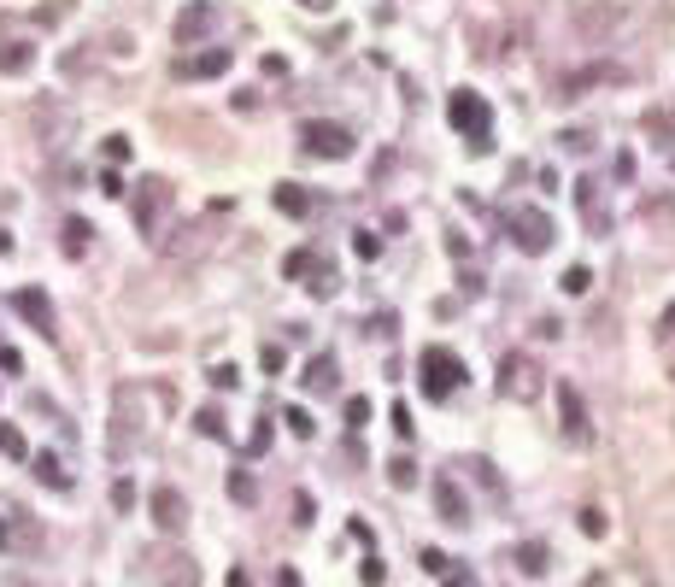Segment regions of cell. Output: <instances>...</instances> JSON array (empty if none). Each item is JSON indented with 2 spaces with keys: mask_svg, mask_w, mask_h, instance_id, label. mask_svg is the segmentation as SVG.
Masks as SVG:
<instances>
[{
  "mask_svg": "<svg viewBox=\"0 0 675 587\" xmlns=\"http://www.w3.org/2000/svg\"><path fill=\"white\" fill-rule=\"evenodd\" d=\"M417 370H423V394L429 399H453L465 388V358H458L453 347H423Z\"/></svg>",
  "mask_w": 675,
  "mask_h": 587,
  "instance_id": "cell-1",
  "label": "cell"
},
{
  "mask_svg": "<svg viewBox=\"0 0 675 587\" xmlns=\"http://www.w3.org/2000/svg\"><path fill=\"white\" fill-rule=\"evenodd\" d=\"M446 118H453V130L465 135L470 147H487V123H494V112H487V100L476 89H453V100H446Z\"/></svg>",
  "mask_w": 675,
  "mask_h": 587,
  "instance_id": "cell-2",
  "label": "cell"
},
{
  "mask_svg": "<svg viewBox=\"0 0 675 587\" xmlns=\"http://www.w3.org/2000/svg\"><path fill=\"white\" fill-rule=\"evenodd\" d=\"M634 12L629 6H611V0H576V12H570V24H576V35H593V42H611V35L629 30Z\"/></svg>",
  "mask_w": 675,
  "mask_h": 587,
  "instance_id": "cell-3",
  "label": "cell"
},
{
  "mask_svg": "<svg viewBox=\"0 0 675 587\" xmlns=\"http://www.w3.org/2000/svg\"><path fill=\"white\" fill-rule=\"evenodd\" d=\"M505 230H511V241H517V247H523V253H529V259H541L546 247L558 241L553 218H546L541 206H517V211H511V218H505Z\"/></svg>",
  "mask_w": 675,
  "mask_h": 587,
  "instance_id": "cell-4",
  "label": "cell"
},
{
  "mask_svg": "<svg viewBox=\"0 0 675 587\" xmlns=\"http://www.w3.org/2000/svg\"><path fill=\"white\" fill-rule=\"evenodd\" d=\"M42 546H47V534H42V523H35L30 511H0V553L35 558Z\"/></svg>",
  "mask_w": 675,
  "mask_h": 587,
  "instance_id": "cell-5",
  "label": "cell"
},
{
  "mask_svg": "<svg viewBox=\"0 0 675 587\" xmlns=\"http://www.w3.org/2000/svg\"><path fill=\"white\" fill-rule=\"evenodd\" d=\"M353 142H358V135L347 130V123H329V118H311L306 130H299V147H306L311 159H347Z\"/></svg>",
  "mask_w": 675,
  "mask_h": 587,
  "instance_id": "cell-6",
  "label": "cell"
},
{
  "mask_svg": "<svg viewBox=\"0 0 675 587\" xmlns=\"http://www.w3.org/2000/svg\"><path fill=\"white\" fill-rule=\"evenodd\" d=\"M499 394L517 399V406L541 399V370H534L529 353H505V358H499Z\"/></svg>",
  "mask_w": 675,
  "mask_h": 587,
  "instance_id": "cell-7",
  "label": "cell"
},
{
  "mask_svg": "<svg viewBox=\"0 0 675 587\" xmlns=\"http://www.w3.org/2000/svg\"><path fill=\"white\" fill-rule=\"evenodd\" d=\"M165 211H171V182L147 177L142 189H135V230H142V235H159V230H165Z\"/></svg>",
  "mask_w": 675,
  "mask_h": 587,
  "instance_id": "cell-8",
  "label": "cell"
},
{
  "mask_svg": "<svg viewBox=\"0 0 675 587\" xmlns=\"http://www.w3.org/2000/svg\"><path fill=\"white\" fill-rule=\"evenodd\" d=\"M558 417H564V441H570V446H587V441H593V417H587L576 382H558Z\"/></svg>",
  "mask_w": 675,
  "mask_h": 587,
  "instance_id": "cell-9",
  "label": "cell"
},
{
  "mask_svg": "<svg viewBox=\"0 0 675 587\" xmlns=\"http://www.w3.org/2000/svg\"><path fill=\"white\" fill-rule=\"evenodd\" d=\"M211 30H218V6H211V0H194V6H182V12H177V24H171L177 47H194V42H206Z\"/></svg>",
  "mask_w": 675,
  "mask_h": 587,
  "instance_id": "cell-10",
  "label": "cell"
},
{
  "mask_svg": "<svg viewBox=\"0 0 675 587\" xmlns=\"http://www.w3.org/2000/svg\"><path fill=\"white\" fill-rule=\"evenodd\" d=\"M230 71V47H206V54H182L177 65H171V77L177 83H206V77H223Z\"/></svg>",
  "mask_w": 675,
  "mask_h": 587,
  "instance_id": "cell-11",
  "label": "cell"
},
{
  "mask_svg": "<svg viewBox=\"0 0 675 587\" xmlns=\"http://www.w3.org/2000/svg\"><path fill=\"white\" fill-rule=\"evenodd\" d=\"M12 306H18V318L30 323L35 335H59V318H54V299H47L42 289H18L12 294Z\"/></svg>",
  "mask_w": 675,
  "mask_h": 587,
  "instance_id": "cell-12",
  "label": "cell"
},
{
  "mask_svg": "<svg viewBox=\"0 0 675 587\" xmlns=\"http://www.w3.org/2000/svg\"><path fill=\"white\" fill-rule=\"evenodd\" d=\"M299 388H306V394H318V399L341 394V365H335V353L306 358V370H299Z\"/></svg>",
  "mask_w": 675,
  "mask_h": 587,
  "instance_id": "cell-13",
  "label": "cell"
},
{
  "mask_svg": "<svg viewBox=\"0 0 675 587\" xmlns=\"http://www.w3.org/2000/svg\"><path fill=\"white\" fill-rule=\"evenodd\" d=\"M147 511H153V523L165 534H177L182 523H189V499H182L177 488H153V499H147Z\"/></svg>",
  "mask_w": 675,
  "mask_h": 587,
  "instance_id": "cell-14",
  "label": "cell"
},
{
  "mask_svg": "<svg viewBox=\"0 0 675 587\" xmlns=\"http://www.w3.org/2000/svg\"><path fill=\"white\" fill-rule=\"evenodd\" d=\"M153 576L165 582V587H200V564L189 553H159L153 558Z\"/></svg>",
  "mask_w": 675,
  "mask_h": 587,
  "instance_id": "cell-15",
  "label": "cell"
},
{
  "mask_svg": "<svg viewBox=\"0 0 675 587\" xmlns=\"http://www.w3.org/2000/svg\"><path fill=\"white\" fill-rule=\"evenodd\" d=\"M435 505H441V523H453V529L470 523V505H465V494H458L453 476H435Z\"/></svg>",
  "mask_w": 675,
  "mask_h": 587,
  "instance_id": "cell-16",
  "label": "cell"
},
{
  "mask_svg": "<svg viewBox=\"0 0 675 587\" xmlns=\"http://www.w3.org/2000/svg\"><path fill=\"white\" fill-rule=\"evenodd\" d=\"M511 558H517L523 576H546V570H553V546H546V541H517Z\"/></svg>",
  "mask_w": 675,
  "mask_h": 587,
  "instance_id": "cell-17",
  "label": "cell"
},
{
  "mask_svg": "<svg viewBox=\"0 0 675 587\" xmlns=\"http://www.w3.org/2000/svg\"><path fill=\"white\" fill-rule=\"evenodd\" d=\"M35 65V47L30 42H0V77H24Z\"/></svg>",
  "mask_w": 675,
  "mask_h": 587,
  "instance_id": "cell-18",
  "label": "cell"
},
{
  "mask_svg": "<svg viewBox=\"0 0 675 587\" xmlns=\"http://www.w3.org/2000/svg\"><path fill=\"white\" fill-rule=\"evenodd\" d=\"M311 206H318V200L299 189V182H277V211H289V218H311Z\"/></svg>",
  "mask_w": 675,
  "mask_h": 587,
  "instance_id": "cell-19",
  "label": "cell"
},
{
  "mask_svg": "<svg viewBox=\"0 0 675 587\" xmlns=\"http://www.w3.org/2000/svg\"><path fill=\"white\" fill-rule=\"evenodd\" d=\"M576 206H582L587 223H599V230H605V206H599V182H593V177L576 182Z\"/></svg>",
  "mask_w": 675,
  "mask_h": 587,
  "instance_id": "cell-20",
  "label": "cell"
},
{
  "mask_svg": "<svg viewBox=\"0 0 675 587\" xmlns=\"http://www.w3.org/2000/svg\"><path fill=\"white\" fill-rule=\"evenodd\" d=\"M35 482H42V488H71L65 465H59L54 453H35Z\"/></svg>",
  "mask_w": 675,
  "mask_h": 587,
  "instance_id": "cell-21",
  "label": "cell"
},
{
  "mask_svg": "<svg viewBox=\"0 0 675 587\" xmlns=\"http://www.w3.org/2000/svg\"><path fill=\"white\" fill-rule=\"evenodd\" d=\"M387 482H394V488H399V494H411V488H417V482H423V476H417V465H411V458H406V453H399V458H387Z\"/></svg>",
  "mask_w": 675,
  "mask_h": 587,
  "instance_id": "cell-22",
  "label": "cell"
},
{
  "mask_svg": "<svg viewBox=\"0 0 675 587\" xmlns=\"http://www.w3.org/2000/svg\"><path fill=\"white\" fill-rule=\"evenodd\" d=\"M89 235H94V230H89L83 218H65V253L83 259V253H89Z\"/></svg>",
  "mask_w": 675,
  "mask_h": 587,
  "instance_id": "cell-23",
  "label": "cell"
},
{
  "mask_svg": "<svg viewBox=\"0 0 675 587\" xmlns=\"http://www.w3.org/2000/svg\"><path fill=\"white\" fill-rule=\"evenodd\" d=\"M0 453H6V458H30V441H24L18 423H0Z\"/></svg>",
  "mask_w": 675,
  "mask_h": 587,
  "instance_id": "cell-24",
  "label": "cell"
},
{
  "mask_svg": "<svg viewBox=\"0 0 675 587\" xmlns=\"http://www.w3.org/2000/svg\"><path fill=\"white\" fill-rule=\"evenodd\" d=\"M311 277H318V282H306V289H311V294H318V299H329L335 289H341V282H335V270H329V265H323V253H318V259H311Z\"/></svg>",
  "mask_w": 675,
  "mask_h": 587,
  "instance_id": "cell-25",
  "label": "cell"
},
{
  "mask_svg": "<svg viewBox=\"0 0 675 587\" xmlns=\"http://www.w3.org/2000/svg\"><path fill=\"white\" fill-rule=\"evenodd\" d=\"M194 429L206 435V441H223V435H230V429H223V411H218V406H206V411H200V417H194Z\"/></svg>",
  "mask_w": 675,
  "mask_h": 587,
  "instance_id": "cell-26",
  "label": "cell"
},
{
  "mask_svg": "<svg viewBox=\"0 0 675 587\" xmlns=\"http://www.w3.org/2000/svg\"><path fill=\"white\" fill-rule=\"evenodd\" d=\"M230 499H235V505H253V499H259V482L247 476V470H235V476H230Z\"/></svg>",
  "mask_w": 675,
  "mask_h": 587,
  "instance_id": "cell-27",
  "label": "cell"
},
{
  "mask_svg": "<svg viewBox=\"0 0 675 587\" xmlns=\"http://www.w3.org/2000/svg\"><path fill=\"white\" fill-rule=\"evenodd\" d=\"M311 259H318L311 247H294V253L282 259V277H306V270H311Z\"/></svg>",
  "mask_w": 675,
  "mask_h": 587,
  "instance_id": "cell-28",
  "label": "cell"
},
{
  "mask_svg": "<svg viewBox=\"0 0 675 587\" xmlns=\"http://www.w3.org/2000/svg\"><path fill=\"white\" fill-rule=\"evenodd\" d=\"M282 423H289V429L299 435V441H311V429H318V423H311V411H299V406H289V411H282Z\"/></svg>",
  "mask_w": 675,
  "mask_h": 587,
  "instance_id": "cell-29",
  "label": "cell"
},
{
  "mask_svg": "<svg viewBox=\"0 0 675 587\" xmlns=\"http://www.w3.org/2000/svg\"><path fill=\"white\" fill-rule=\"evenodd\" d=\"M200 241H206V230L194 223V230H177V241H165V253H194Z\"/></svg>",
  "mask_w": 675,
  "mask_h": 587,
  "instance_id": "cell-30",
  "label": "cell"
},
{
  "mask_svg": "<svg viewBox=\"0 0 675 587\" xmlns=\"http://www.w3.org/2000/svg\"><path fill=\"white\" fill-rule=\"evenodd\" d=\"M587 289H593V270H587V265H570V270H564V294H587Z\"/></svg>",
  "mask_w": 675,
  "mask_h": 587,
  "instance_id": "cell-31",
  "label": "cell"
},
{
  "mask_svg": "<svg viewBox=\"0 0 675 587\" xmlns=\"http://www.w3.org/2000/svg\"><path fill=\"white\" fill-rule=\"evenodd\" d=\"M576 523H582V534H587V541H599V534H605V511H599V505H587Z\"/></svg>",
  "mask_w": 675,
  "mask_h": 587,
  "instance_id": "cell-32",
  "label": "cell"
},
{
  "mask_svg": "<svg viewBox=\"0 0 675 587\" xmlns=\"http://www.w3.org/2000/svg\"><path fill=\"white\" fill-rule=\"evenodd\" d=\"M211 388H223V394L241 388V370H235V365H218V370H211Z\"/></svg>",
  "mask_w": 675,
  "mask_h": 587,
  "instance_id": "cell-33",
  "label": "cell"
},
{
  "mask_svg": "<svg viewBox=\"0 0 675 587\" xmlns=\"http://www.w3.org/2000/svg\"><path fill=\"white\" fill-rule=\"evenodd\" d=\"M130 159V135H106V165H123Z\"/></svg>",
  "mask_w": 675,
  "mask_h": 587,
  "instance_id": "cell-34",
  "label": "cell"
},
{
  "mask_svg": "<svg viewBox=\"0 0 675 587\" xmlns=\"http://www.w3.org/2000/svg\"><path fill=\"white\" fill-rule=\"evenodd\" d=\"M347 423H353V429H365V423H370V399H365V394L347 399Z\"/></svg>",
  "mask_w": 675,
  "mask_h": 587,
  "instance_id": "cell-35",
  "label": "cell"
},
{
  "mask_svg": "<svg viewBox=\"0 0 675 587\" xmlns=\"http://www.w3.org/2000/svg\"><path fill=\"white\" fill-rule=\"evenodd\" d=\"M353 253H358V259H377V253H382V241H377L370 230H358V235H353Z\"/></svg>",
  "mask_w": 675,
  "mask_h": 587,
  "instance_id": "cell-36",
  "label": "cell"
},
{
  "mask_svg": "<svg viewBox=\"0 0 675 587\" xmlns=\"http://www.w3.org/2000/svg\"><path fill=\"white\" fill-rule=\"evenodd\" d=\"M646 130L658 135V147H670V118H664V112H646Z\"/></svg>",
  "mask_w": 675,
  "mask_h": 587,
  "instance_id": "cell-37",
  "label": "cell"
},
{
  "mask_svg": "<svg viewBox=\"0 0 675 587\" xmlns=\"http://www.w3.org/2000/svg\"><path fill=\"white\" fill-rule=\"evenodd\" d=\"M100 194H112V200H123V194H130V189H123V177H118V171H106V177H100Z\"/></svg>",
  "mask_w": 675,
  "mask_h": 587,
  "instance_id": "cell-38",
  "label": "cell"
},
{
  "mask_svg": "<svg viewBox=\"0 0 675 587\" xmlns=\"http://www.w3.org/2000/svg\"><path fill=\"white\" fill-rule=\"evenodd\" d=\"M259 365H265V370H282V347H277V341L259 347Z\"/></svg>",
  "mask_w": 675,
  "mask_h": 587,
  "instance_id": "cell-39",
  "label": "cell"
},
{
  "mask_svg": "<svg viewBox=\"0 0 675 587\" xmlns=\"http://www.w3.org/2000/svg\"><path fill=\"white\" fill-rule=\"evenodd\" d=\"M423 570H429V576H446L453 564H446V553H423Z\"/></svg>",
  "mask_w": 675,
  "mask_h": 587,
  "instance_id": "cell-40",
  "label": "cell"
},
{
  "mask_svg": "<svg viewBox=\"0 0 675 587\" xmlns=\"http://www.w3.org/2000/svg\"><path fill=\"white\" fill-rule=\"evenodd\" d=\"M558 142H564V147H570V153H582V147H587V142H593V135H587V130H564V135H558Z\"/></svg>",
  "mask_w": 675,
  "mask_h": 587,
  "instance_id": "cell-41",
  "label": "cell"
},
{
  "mask_svg": "<svg viewBox=\"0 0 675 587\" xmlns=\"http://www.w3.org/2000/svg\"><path fill=\"white\" fill-rule=\"evenodd\" d=\"M112 505H118V511L135 505V488H130V482H118V488H112Z\"/></svg>",
  "mask_w": 675,
  "mask_h": 587,
  "instance_id": "cell-42",
  "label": "cell"
},
{
  "mask_svg": "<svg viewBox=\"0 0 675 587\" xmlns=\"http://www.w3.org/2000/svg\"><path fill=\"white\" fill-rule=\"evenodd\" d=\"M247 446H253V453H270V423H259V429H253V441H247Z\"/></svg>",
  "mask_w": 675,
  "mask_h": 587,
  "instance_id": "cell-43",
  "label": "cell"
},
{
  "mask_svg": "<svg viewBox=\"0 0 675 587\" xmlns=\"http://www.w3.org/2000/svg\"><path fill=\"white\" fill-rule=\"evenodd\" d=\"M446 587H476V576H465V570H446Z\"/></svg>",
  "mask_w": 675,
  "mask_h": 587,
  "instance_id": "cell-44",
  "label": "cell"
},
{
  "mask_svg": "<svg viewBox=\"0 0 675 587\" xmlns=\"http://www.w3.org/2000/svg\"><path fill=\"white\" fill-rule=\"evenodd\" d=\"M299 6H311V12H323V6H335V0H299Z\"/></svg>",
  "mask_w": 675,
  "mask_h": 587,
  "instance_id": "cell-45",
  "label": "cell"
},
{
  "mask_svg": "<svg viewBox=\"0 0 675 587\" xmlns=\"http://www.w3.org/2000/svg\"><path fill=\"white\" fill-rule=\"evenodd\" d=\"M582 587H611V576H587V582H582Z\"/></svg>",
  "mask_w": 675,
  "mask_h": 587,
  "instance_id": "cell-46",
  "label": "cell"
},
{
  "mask_svg": "<svg viewBox=\"0 0 675 587\" xmlns=\"http://www.w3.org/2000/svg\"><path fill=\"white\" fill-rule=\"evenodd\" d=\"M0 253H12V235L6 230H0Z\"/></svg>",
  "mask_w": 675,
  "mask_h": 587,
  "instance_id": "cell-47",
  "label": "cell"
}]
</instances>
